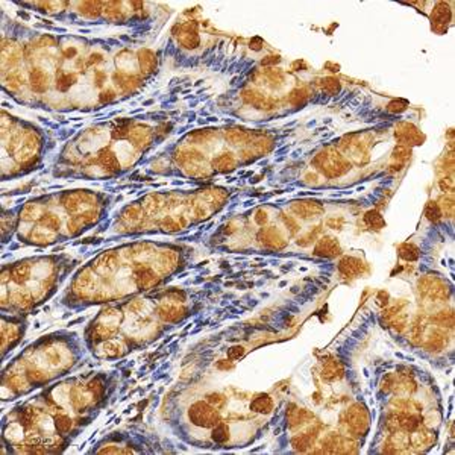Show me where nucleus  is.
Masks as SVG:
<instances>
[{
  "mask_svg": "<svg viewBox=\"0 0 455 455\" xmlns=\"http://www.w3.org/2000/svg\"><path fill=\"white\" fill-rule=\"evenodd\" d=\"M352 441L346 437L341 436H330L325 441H323V451L325 452H331V454H349V452H355L353 449Z\"/></svg>",
  "mask_w": 455,
  "mask_h": 455,
  "instance_id": "nucleus-6",
  "label": "nucleus"
},
{
  "mask_svg": "<svg viewBox=\"0 0 455 455\" xmlns=\"http://www.w3.org/2000/svg\"><path fill=\"white\" fill-rule=\"evenodd\" d=\"M364 223L368 225L369 228H372V229H376V231L383 229V228L385 226L384 217L381 216V212H378L376 210H370V211L366 212Z\"/></svg>",
  "mask_w": 455,
  "mask_h": 455,
  "instance_id": "nucleus-23",
  "label": "nucleus"
},
{
  "mask_svg": "<svg viewBox=\"0 0 455 455\" xmlns=\"http://www.w3.org/2000/svg\"><path fill=\"white\" fill-rule=\"evenodd\" d=\"M434 320L438 325H441V326H449L451 328L454 325V314H452V311H441V313H438L436 315Z\"/></svg>",
  "mask_w": 455,
  "mask_h": 455,
  "instance_id": "nucleus-37",
  "label": "nucleus"
},
{
  "mask_svg": "<svg viewBox=\"0 0 455 455\" xmlns=\"http://www.w3.org/2000/svg\"><path fill=\"white\" fill-rule=\"evenodd\" d=\"M178 38H179L181 44L184 47H187V49H196L199 46V41H200L196 29L194 28L192 29V26H188V24H187V26L181 28V32H179Z\"/></svg>",
  "mask_w": 455,
  "mask_h": 455,
  "instance_id": "nucleus-18",
  "label": "nucleus"
},
{
  "mask_svg": "<svg viewBox=\"0 0 455 455\" xmlns=\"http://www.w3.org/2000/svg\"><path fill=\"white\" fill-rule=\"evenodd\" d=\"M164 226H166V229H169V231H176L179 228V225L176 223L173 219H167V220H164V223H162Z\"/></svg>",
  "mask_w": 455,
  "mask_h": 455,
  "instance_id": "nucleus-55",
  "label": "nucleus"
},
{
  "mask_svg": "<svg viewBox=\"0 0 455 455\" xmlns=\"http://www.w3.org/2000/svg\"><path fill=\"white\" fill-rule=\"evenodd\" d=\"M396 419H398V428L399 431H405V433H413L416 429H419L422 426L423 417L419 414H411V413H396Z\"/></svg>",
  "mask_w": 455,
  "mask_h": 455,
  "instance_id": "nucleus-10",
  "label": "nucleus"
},
{
  "mask_svg": "<svg viewBox=\"0 0 455 455\" xmlns=\"http://www.w3.org/2000/svg\"><path fill=\"white\" fill-rule=\"evenodd\" d=\"M211 437L216 443H225V441H228V438H229V429H228V426L225 423L219 422L216 426H214Z\"/></svg>",
  "mask_w": 455,
  "mask_h": 455,
  "instance_id": "nucleus-31",
  "label": "nucleus"
},
{
  "mask_svg": "<svg viewBox=\"0 0 455 455\" xmlns=\"http://www.w3.org/2000/svg\"><path fill=\"white\" fill-rule=\"evenodd\" d=\"M395 137L401 144H407L410 147L419 146L425 140V135L419 131V128H416L413 123H408V122H401L396 126Z\"/></svg>",
  "mask_w": 455,
  "mask_h": 455,
  "instance_id": "nucleus-4",
  "label": "nucleus"
},
{
  "mask_svg": "<svg viewBox=\"0 0 455 455\" xmlns=\"http://www.w3.org/2000/svg\"><path fill=\"white\" fill-rule=\"evenodd\" d=\"M243 355H245V348L240 346V345H235L228 350V357H229L231 360H240Z\"/></svg>",
  "mask_w": 455,
  "mask_h": 455,
  "instance_id": "nucleus-43",
  "label": "nucleus"
},
{
  "mask_svg": "<svg viewBox=\"0 0 455 455\" xmlns=\"http://www.w3.org/2000/svg\"><path fill=\"white\" fill-rule=\"evenodd\" d=\"M273 408V401L269 395H258L250 403V410L260 414H269Z\"/></svg>",
  "mask_w": 455,
  "mask_h": 455,
  "instance_id": "nucleus-19",
  "label": "nucleus"
},
{
  "mask_svg": "<svg viewBox=\"0 0 455 455\" xmlns=\"http://www.w3.org/2000/svg\"><path fill=\"white\" fill-rule=\"evenodd\" d=\"M150 138V132L146 128H138L132 132V140L137 146H143L149 141Z\"/></svg>",
  "mask_w": 455,
  "mask_h": 455,
  "instance_id": "nucleus-36",
  "label": "nucleus"
},
{
  "mask_svg": "<svg viewBox=\"0 0 455 455\" xmlns=\"http://www.w3.org/2000/svg\"><path fill=\"white\" fill-rule=\"evenodd\" d=\"M425 217L431 223H438L441 220V217H443V212H441L437 202H434V200L428 202L426 207H425Z\"/></svg>",
  "mask_w": 455,
  "mask_h": 455,
  "instance_id": "nucleus-26",
  "label": "nucleus"
},
{
  "mask_svg": "<svg viewBox=\"0 0 455 455\" xmlns=\"http://www.w3.org/2000/svg\"><path fill=\"white\" fill-rule=\"evenodd\" d=\"M398 252H399V257H401L402 260H405V261H416V260H419V257H420L419 247L414 246V245H411V243H403V245H401L399 249H398Z\"/></svg>",
  "mask_w": 455,
  "mask_h": 455,
  "instance_id": "nucleus-25",
  "label": "nucleus"
},
{
  "mask_svg": "<svg viewBox=\"0 0 455 455\" xmlns=\"http://www.w3.org/2000/svg\"><path fill=\"white\" fill-rule=\"evenodd\" d=\"M104 349H105V355L106 357H116V355H119L120 346L116 345V343H106Z\"/></svg>",
  "mask_w": 455,
  "mask_h": 455,
  "instance_id": "nucleus-49",
  "label": "nucleus"
},
{
  "mask_svg": "<svg viewBox=\"0 0 455 455\" xmlns=\"http://www.w3.org/2000/svg\"><path fill=\"white\" fill-rule=\"evenodd\" d=\"M228 137H229L234 143H238V141L246 140V134H245L243 131H232V132H229V135H228Z\"/></svg>",
  "mask_w": 455,
  "mask_h": 455,
  "instance_id": "nucleus-51",
  "label": "nucleus"
},
{
  "mask_svg": "<svg viewBox=\"0 0 455 455\" xmlns=\"http://www.w3.org/2000/svg\"><path fill=\"white\" fill-rule=\"evenodd\" d=\"M441 202H443V205L438 204L441 212H443V210H445V212H448V208H449V212H451V216H452V214H454V199H452V196H451V197H445Z\"/></svg>",
  "mask_w": 455,
  "mask_h": 455,
  "instance_id": "nucleus-50",
  "label": "nucleus"
},
{
  "mask_svg": "<svg viewBox=\"0 0 455 455\" xmlns=\"http://www.w3.org/2000/svg\"><path fill=\"white\" fill-rule=\"evenodd\" d=\"M340 252H341L340 245L332 237H322L314 247V255L320 258H334L340 255Z\"/></svg>",
  "mask_w": 455,
  "mask_h": 455,
  "instance_id": "nucleus-9",
  "label": "nucleus"
},
{
  "mask_svg": "<svg viewBox=\"0 0 455 455\" xmlns=\"http://www.w3.org/2000/svg\"><path fill=\"white\" fill-rule=\"evenodd\" d=\"M258 240L264 247L273 249V250H280L285 246L284 237L280 234V231H276L275 228H265V229H261L258 232Z\"/></svg>",
  "mask_w": 455,
  "mask_h": 455,
  "instance_id": "nucleus-8",
  "label": "nucleus"
},
{
  "mask_svg": "<svg viewBox=\"0 0 455 455\" xmlns=\"http://www.w3.org/2000/svg\"><path fill=\"white\" fill-rule=\"evenodd\" d=\"M116 82H117V85L122 88V90L131 91V90H134L135 87L140 85L141 81H140V78H137V76L120 73V74H116Z\"/></svg>",
  "mask_w": 455,
  "mask_h": 455,
  "instance_id": "nucleus-24",
  "label": "nucleus"
},
{
  "mask_svg": "<svg viewBox=\"0 0 455 455\" xmlns=\"http://www.w3.org/2000/svg\"><path fill=\"white\" fill-rule=\"evenodd\" d=\"M343 423L346 425V429L352 436H366L370 426V417L368 408L360 402L353 403L352 407H349V410H346Z\"/></svg>",
  "mask_w": 455,
  "mask_h": 455,
  "instance_id": "nucleus-2",
  "label": "nucleus"
},
{
  "mask_svg": "<svg viewBox=\"0 0 455 455\" xmlns=\"http://www.w3.org/2000/svg\"><path fill=\"white\" fill-rule=\"evenodd\" d=\"M387 109L390 112H393V114L402 112V111L407 109V102H405V100H391V102L388 104V106H387Z\"/></svg>",
  "mask_w": 455,
  "mask_h": 455,
  "instance_id": "nucleus-40",
  "label": "nucleus"
},
{
  "mask_svg": "<svg viewBox=\"0 0 455 455\" xmlns=\"http://www.w3.org/2000/svg\"><path fill=\"white\" fill-rule=\"evenodd\" d=\"M140 67L144 74H152L157 69V58L150 50H141L140 52Z\"/></svg>",
  "mask_w": 455,
  "mask_h": 455,
  "instance_id": "nucleus-21",
  "label": "nucleus"
},
{
  "mask_svg": "<svg viewBox=\"0 0 455 455\" xmlns=\"http://www.w3.org/2000/svg\"><path fill=\"white\" fill-rule=\"evenodd\" d=\"M280 62V58L278 56H267L262 61V66H269V64H278Z\"/></svg>",
  "mask_w": 455,
  "mask_h": 455,
  "instance_id": "nucleus-57",
  "label": "nucleus"
},
{
  "mask_svg": "<svg viewBox=\"0 0 455 455\" xmlns=\"http://www.w3.org/2000/svg\"><path fill=\"white\" fill-rule=\"evenodd\" d=\"M112 135L116 138H124L129 135V122H123L120 123L116 129L112 131Z\"/></svg>",
  "mask_w": 455,
  "mask_h": 455,
  "instance_id": "nucleus-41",
  "label": "nucleus"
},
{
  "mask_svg": "<svg viewBox=\"0 0 455 455\" xmlns=\"http://www.w3.org/2000/svg\"><path fill=\"white\" fill-rule=\"evenodd\" d=\"M43 222H44V225L49 228V229H58L59 228V220L55 217V216H52V214H47L46 217H43Z\"/></svg>",
  "mask_w": 455,
  "mask_h": 455,
  "instance_id": "nucleus-46",
  "label": "nucleus"
},
{
  "mask_svg": "<svg viewBox=\"0 0 455 455\" xmlns=\"http://www.w3.org/2000/svg\"><path fill=\"white\" fill-rule=\"evenodd\" d=\"M292 210L302 219H313L323 214V207L314 200H299L292 204Z\"/></svg>",
  "mask_w": 455,
  "mask_h": 455,
  "instance_id": "nucleus-7",
  "label": "nucleus"
},
{
  "mask_svg": "<svg viewBox=\"0 0 455 455\" xmlns=\"http://www.w3.org/2000/svg\"><path fill=\"white\" fill-rule=\"evenodd\" d=\"M71 425L73 422L67 414H58L55 417V426L59 433H69L71 429Z\"/></svg>",
  "mask_w": 455,
  "mask_h": 455,
  "instance_id": "nucleus-34",
  "label": "nucleus"
},
{
  "mask_svg": "<svg viewBox=\"0 0 455 455\" xmlns=\"http://www.w3.org/2000/svg\"><path fill=\"white\" fill-rule=\"evenodd\" d=\"M288 102L295 106H302L308 102V91L305 88H296L288 96Z\"/></svg>",
  "mask_w": 455,
  "mask_h": 455,
  "instance_id": "nucleus-29",
  "label": "nucleus"
},
{
  "mask_svg": "<svg viewBox=\"0 0 455 455\" xmlns=\"http://www.w3.org/2000/svg\"><path fill=\"white\" fill-rule=\"evenodd\" d=\"M135 281H137V285L141 290H147V288L154 287L157 284L158 278H157L154 270L144 267V269H140V270L135 272Z\"/></svg>",
  "mask_w": 455,
  "mask_h": 455,
  "instance_id": "nucleus-16",
  "label": "nucleus"
},
{
  "mask_svg": "<svg viewBox=\"0 0 455 455\" xmlns=\"http://www.w3.org/2000/svg\"><path fill=\"white\" fill-rule=\"evenodd\" d=\"M81 11L88 17H96L99 14V11H100V3L99 2H96V3L94 2H85L82 5Z\"/></svg>",
  "mask_w": 455,
  "mask_h": 455,
  "instance_id": "nucleus-38",
  "label": "nucleus"
},
{
  "mask_svg": "<svg viewBox=\"0 0 455 455\" xmlns=\"http://www.w3.org/2000/svg\"><path fill=\"white\" fill-rule=\"evenodd\" d=\"M32 238H35V240H38V242H46V240L49 238V234L44 231V232H41V231H35V232H32Z\"/></svg>",
  "mask_w": 455,
  "mask_h": 455,
  "instance_id": "nucleus-56",
  "label": "nucleus"
},
{
  "mask_svg": "<svg viewBox=\"0 0 455 455\" xmlns=\"http://www.w3.org/2000/svg\"><path fill=\"white\" fill-rule=\"evenodd\" d=\"M338 270L345 276H358L364 270V262L355 257H343L338 262Z\"/></svg>",
  "mask_w": 455,
  "mask_h": 455,
  "instance_id": "nucleus-11",
  "label": "nucleus"
},
{
  "mask_svg": "<svg viewBox=\"0 0 455 455\" xmlns=\"http://www.w3.org/2000/svg\"><path fill=\"white\" fill-rule=\"evenodd\" d=\"M212 166L217 172L225 173V172H229L235 167V159L231 154H222L212 161Z\"/></svg>",
  "mask_w": 455,
  "mask_h": 455,
  "instance_id": "nucleus-22",
  "label": "nucleus"
},
{
  "mask_svg": "<svg viewBox=\"0 0 455 455\" xmlns=\"http://www.w3.org/2000/svg\"><path fill=\"white\" fill-rule=\"evenodd\" d=\"M431 20H433V24L437 28V29H445L448 28V23L451 20V9H449V5L446 3H438L433 14H431Z\"/></svg>",
  "mask_w": 455,
  "mask_h": 455,
  "instance_id": "nucleus-14",
  "label": "nucleus"
},
{
  "mask_svg": "<svg viewBox=\"0 0 455 455\" xmlns=\"http://www.w3.org/2000/svg\"><path fill=\"white\" fill-rule=\"evenodd\" d=\"M310 419H313V414L308 413L307 410L303 408H298L296 405H290L287 408V423L290 428H295V426H299L302 423L308 422Z\"/></svg>",
  "mask_w": 455,
  "mask_h": 455,
  "instance_id": "nucleus-13",
  "label": "nucleus"
},
{
  "mask_svg": "<svg viewBox=\"0 0 455 455\" xmlns=\"http://www.w3.org/2000/svg\"><path fill=\"white\" fill-rule=\"evenodd\" d=\"M188 417L193 425L200 428H214L220 422V414L211 403L199 401L194 402L188 410Z\"/></svg>",
  "mask_w": 455,
  "mask_h": 455,
  "instance_id": "nucleus-3",
  "label": "nucleus"
},
{
  "mask_svg": "<svg viewBox=\"0 0 455 455\" xmlns=\"http://www.w3.org/2000/svg\"><path fill=\"white\" fill-rule=\"evenodd\" d=\"M88 388L93 391V395H102L104 393V384L100 383V379H93V381L90 383V385H88Z\"/></svg>",
  "mask_w": 455,
  "mask_h": 455,
  "instance_id": "nucleus-48",
  "label": "nucleus"
},
{
  "mask_svg": "<svg viewBox=\"0 0 455 455\" xmlns=\"http://www.w3.org/2000/svg\"><path fill=\"white\" fill-rule=\"evenodd\" d=\"M343 376V366H341L338 361L331 360L326 361L322 368V378L325 381H335V379H340Z\"/></svg>",
  "mask_w": 455,
  "mask_h": 455,
  "instance_id": "nucleus-17",
  "label": "nucleus"
},
{
  "mask_svg": "<svg viewBox=\"0 0 455 455\" xmlns=\"http://www.w3.org/2000/svg\"><path fill=\"white\" fill-rule=\"evenodd\" d=\"M31 84L36 93H43L47 88V78L41 70H34L31 74Z\"/></svg>",
  "mask_w": 455,
  "mask_h": 455,
  "instance_id": "nucleus-27",
  "label": "nucleus"
},
{
  "mask_svg": "<svg viewBox=\"0 0 455 455\" xmlns=\"http://www.w3.org/2000/svg\"><path fill=\"white\" fill-rule=\"evenodd\" d=\"M208 402L211 403L212 407H216V408H220L223 403H225V398H223V395H220V393H210L208 396Z\"/></svg>",
  "mask_w": 455,
  "mask_h": 455,
  "instance_id": "nucleus-44",
  "label": "nucleus"
},
{
  "mask_svg": "<svg viewBox=\"0 0 455 455\" xmlns=\"http://www.w3.org/2000/svg\"><path fill=\"white\" fill-rule=\"evenodd\" d=\"M419 290L423 296H429L431 299L443 300L448 298V287L436 278H423V280H420Z\"/></svg>",
  "mask_w": 455,
  "mask_h": 455,
  "instance_id": "nucleus-5",
  "label": "nucleus"
},
{
  "mask_svg": "<svg viewBox=\"0 0 455 455\" xmlns=\"http://www.w3.org/2000/svg\"><path fill=\"white\" fill-rule=\"evenodd\" d=\"M322 90L326 94H337L340 91V81L337 78H325L322 79Z\"/></svg>",
  "mask_w": 455,
  "mask_h": 455,
  "instance_id": "nucleus-33",
  "label": "nucleus"
},
{
  "mask_svg": "<svg viewBox=\"0 0 455 455\" xmlns=\"http://www.w3.org/2000/svg\"><path fill=\"white\" fill-rule=\"evenodd\" d=\"M448 343V338H446V335L443 334V332H434L433 335H431V338H429V341H428V349L429 350H440V349H443L445 348V345Z\"/></svg>",
  "mask_w": 455,
  "mask_h": 455,
  "instance_id": "nucleus-32",
  "label": "nucleus"
},
{
  "mask_svg": "<svg viewBox=\"0 0 455 455\" xmlns=\"http://www.w3.org/2000/svg\"><path fill=\"white\" fill-rule=\"evenodd\" d=\"M18 420L23 425H29L34 420V411L29 408H23L18 411Z\"/></svg>",
  "mask_w": 455,
  "mask_h": 455,
  "instance_id": "nucleus-42",
  "label": "nucleus"
},
{
  "mask_svg": "<svg viewBox=\"0 0 455 455\" xmlns=\"http://www.w3.org/2000/svg\"><path fill=\"white\" fill-rule=\"evenodd\" d=\"M267 211H264V210H258L257 211V216H255V222L260 225V226H264V223L267 222Z\"/></svg>",
  "mask_w": 455,
  "mask_h": 455,
  "instance_id": "nucleus-52",
  "label": "nucleus"
},
{
  "mask_svg": "<svg viewBox=\"0 0 455 455\" xmlns=\"http://www.w3.org/2000/svg\"><path fill=\"white\" fill-rule=\"evenodd\" d=\"M185 314V310L184 308H181V307H178V305H162L161 308H159V315H161V319L162 320H166V322H176V320H179V319H182V315Z\"/></svg>",
  "mask_w": 455,
  "mask_h": 455,
  "instance_id": "nucleus-20",
  "label": "nucleus"
},
{
  "mask_svg": "<svg viewBox=\"0 0 455 455\" xmlns=\"http://www.w3.org/2000/svg\"><path fill=\"white\" fill-rule=\"evenodd\" d=\"M436 441V434L429 433V431H420V429H416V431L411 433L410 437V445L417 449V451H426L433 446V443Z\"/></svg>",
  "mask_w": 455,
  "mask_h": 455,
  "instance_id": "nucleus-12",
  "label": "nucleus"
},
{
  "mask_svg": "<svg viewBox=\"0 0 455 455\" xmlns=\"http://www.w3.org/2000/svg\"><path fill=\"white\" fill-rule=\"evenodd\" d=\"M282 220H284V223L287 225V226H290V229H292V232H298L299 231V226H298V223L292 219V217H282Z\"/></svg>",
  "mask_w": 455,
  "mask_h": 455,
  "instance_id": "nucleus-54",
  "label": "nucleus"
},
{
  "mask_svg": "<svg viewBox=\"0 0 455 455\" xmlns=\"http://www.w3.org/2000/svg\"><path fill=\"white\" fill-rule=\"evenodd\" d=\"M313 440H314V436H311V433H307V434H302V436L295 437V438L292 440V445H293V448H295L296 451L303 452V451H307V449L311 446Z\"/></svg>",
  "mask_w": 455,
  "mask_h": 455,
  "instance_id": "nucleus-30",
  "label": "nucleus"
},
{
  "mask_svg": "<svg viewBox=\"0 0 455 455\" xmlns=\"http://www.w3.org/2000/svg\"><path fill=\"white\" fill-rule=\"evenodd\" d=\"M438 185H440V188H441V192H445V193H452V192H454V181H452V178H443V179H440Z\"/></svg>",
  "mask_w": 455,
  "mask_h": 455,
  "instance_id": "nucleus-47",
  "label": "nucleus"
},
{
  "mask_svg": "<svg viewBox=\"0 0 455 455\" xmlns=\"http://www.w3.org/2000/svg\"><path fill=\"white\" fill-rule=\"evenodd\" d=\"M29 276V267L28 265H18L14 270V280L17 282H24Z\"/></svg>",
  "mask_w": 455,
  "mask_h": 455,
  "instance_id": "nucleus-39",
  "label": "nucleus"
},
{
  "mask_svg": "<svg viewBox=\"0 0 455 455\" xmlns=\"http://www.w3.org/2000/svg\"><path fill=\"white\" fill-rule=\"evenodd\" d=\"M395 159L398 161H405L411 157V147L407 146V144H398L395 149H393V154H391Z\"/></svg>",
  "mask_w": 455,
  "mask_h": 455,
  "instance_id": "nucleus-35",
  "label": "nucleus"
},
{
  "mask_svg": "<svg viewBox=\"0 0 455 455\" xmlns=\"http://www.w3.org/2000/svg\"><path fill=\"white\" fill-rule=\"evenodd\" d=\"M313 162L328 178H338L350 170V162L334 149L322 150Z\"/></svg>",
  "mask_w": 455,
  "mask_h": 455,
  "instance_id": "nucleus-1",
  "label": "nucleus"
},
{
  "mask_svg": "<svg viewBox=\"0 0 455 455\" xmlns=\"http://www.w3.org/2000/svg\"><path fill=\"white\" fill-rule=\"evenodd\" d=\"M100 162H102V166L111 173H117L120 170V164H119L116 155L111 154V152H102V155H100Z\"/></svg>",
  "mask_w": 455,
  "mask_h": 455,
  "instance_id": "nucleus-28",
  "label": "nucleus"
},
{
  "mask_svg": "<svg viewBox=\"0 0 455 455\" xmlns=\"http://www.w3.org/2000/svg\"><path fill=\"white\" fill-rule=\"evenodd\" d=\"M71 81H73V79L70 78L69 74H61L59 79H58V82H56V85H58V88H59L61 91H66L67 88L71 85Z\"/></svg>",
  "mask_w": 455,
  "mask_h": 455,
  "instance_id": "nucleus-45",
  "label": "nucleus"
},
{
  "mask_svg": "<svg viewBox=\"0 0 455 455\" xmlns=\"http://www.w3.org/2000/svg\"><path fill=\"white\" fill-rule=\"evenodd\" d=\"M114 97H116L114 91L112 90H106V91H104L102 94H100V102H102V104H109L111 100H114Z\"/></svg>",
  "mask_w": 455,
  "mask_h": 455,
  "instance_id": "nucleus-53",
  "label": "nucleus"
},
{
  "mask_svg": "<svg viewBox=\"0 0 455 455\" xmlns=\"http://www.w3.org/2000/svg\"><path fill=\"white\" fill-rule=\"evenodd\" d=\"M243 99H245L246 104L252 105V106H255V108H258V109H270V108H273V102H272V100H269L264 94H261V93H258V91H254V90H246V91H243Z\"/></svg>",
  "mask_w": 455,
  "mask_h": 455,
  "instance_id": "nucleus-15",
  "label": "nucleus"
}]
</instances>
